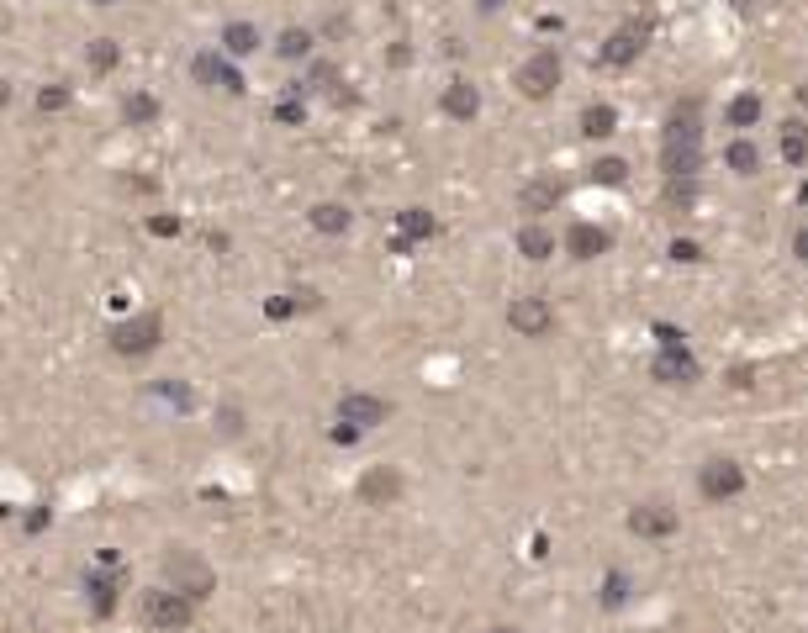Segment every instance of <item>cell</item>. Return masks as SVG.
<instances>
[{"label": "cell", "mask_w": 808, "mask_h": 633, "mask_svg": "<svg viewBox=\"0 0 808 633\" xmlns=\"http://www.w3.org/2000/svg\"><path fill=\"white\" fill-rule=\"evenodd\" d=\"M597 602H602V607H623V602H629V575H623V571L602 575V597H597Z\"/></svg>", "instance_id": "cell-32"}, {"label": "cell", "mask_w": 808, "mask_h": 633, "mask_svg": "<svg viewBox=\"0 0 808 633\" xmlns=\"http://www.w3.org/2000/svg\"><path fill=\"white\" fill-rule=\"evenodd\" d=\"M486 633H518V628H486Z\"/></svg>", "instance_id": "cell-44"}, {"label": "cell", "mask_w": 808, "mask_h": 633, "mask_svg": "<svg viewBox=\"0 0 808 633\" xmlns=\"http://www.w3.org/2000/svg\"><path fill=\"white\" fill-rule=\"evenodd\" d=\"M560 196H565V185H560L555 175H539V180H529L524 190H518V211H524L529 222H539L544 211L560 206Z\"/></svg>", "instance_id": "cell-13"}, {"label": "cell", "mask_w": 808, "mask_h": 633, "mask_svg": "<svg viewBox=\"0 0 808 633\" xmlns=\"http://www.w3.org/2000/svg\"><path fill=\"white\" fill-rule=\"evenodd\" d=\"M265 312H270V317H275V322H280V317H291V312H302V302H285V296H275V302L265 306Z\"/></svg>", "instance_id": "cell-37"}, {"label": "cell", "mask_w": 808, "mask_h": 633, "mask_svg": "<svg viewBox=\"0 0 808 633\" xmlns=\"http://www.w3.org/2000/svg\"><path fill=\"white\" fill-rule=\"evenodd\" d=\"M724 164H729L735 175H761V149H755L750 138H729V149H724Z\"/></svg>", "instance_id": "cell-23"}, {"label": "cell", "mask_w": 808, "mask_h": 633, "mask_svg": "<svg viewBox=\"0 0 808 633\" xmlns=\"http://www.w3.org/2000/svg\"><path fill=\"white\" fill-rule=\"evenodd\" d=\"M782 164L787 169H803L808 164V121H787L782 127Z\"/></svg>", "instance_id": "cell-22"}, {"label": "cell", "mask_w": 808, "mask_h": 633, "mask_svg": "<svg viewBox=\"0 0 808 633\" xmlns=\"http://www.w3.org/2000/svg\"><path fill=\"white\" fill-rule=\"evenodd\" d=\"M138 612H143V623H149L154 633H186L190 618H196V602L180 597L175 586H154V591H143Z\"/></svg>", "instance_id": "cell-2"}, {"label": "cell", "mask_w": 808, "mask_h": 633, "mask_svg": "<svg viewBox=\"0 0 808 633\" xmlns=\"http://www.w3.org/2000/svg\"><path fill=\"white\" fill-rule=\"evenodd\" d=\"M793 254L808 264V227H798V233H793Z\"/></svg>", "instance_id": "cell-39"}, {"label": "cell", "mask_w": 808, "mask_h": 633, "mask_svg": "<svg viewBox=\"0 0 808 633\" xmlns=\"http://www.w3.org/2000/svg\"><path fill=\"white\" fill-rule=\"evenodd\" d=\"M735 5H750V0H735Z\"/></svg>", "instance_id": "cell-45"}, {"label": "cell", "mask_w": 808, "mask_h": 633, "mask_svg": "<svg viewBox=\"0 0 808 633\" xmlns=\"http://www.w3.org/2000/svg\"><path fill=\"white\" fill-rule=\"evenodd\" d=\"M149 233L154 238H180V216H149Z\"/></svg>", "instance_id": "cell-36"}, {"label": "cell", "mask_w": 808, "mask_h": 633, "mask_svg": "<svg viewBox=\"0 0 808 633\" xmlns=\"http://www.w3.org/2000/svg\"><path fill=\"white\" fill-rule=\"evenodd\" d=\"M697 196H703L697 180H660V211H671V216H687L697 206Z\"/></svg>", "instance_id": "cell-19"}, {"label": "cell", "mask_w": 808, "mask_h": 633, "mask_svg": "<svg viewBox=\"0 0 808 633\" xmlns=\"http://www.w3.org/2000/svg\"><path fill=\"white\" fill-rule=\"evenodd\" d=\"M95 5H122V0H95Z\"/></svg>", "instance_id": "cell-43"}, {"label": "cell", "mask_w": 808, "mask_h": 633, "mask_svg": "<svg viewBox=\"0 0 808 633\" xmlns=\"http://www.w3.org/2000/svg\"><path fill=\"white\" fill-rule=\"evenodd\" d=\"M560 85V53L555 48H534L529 59L518 63V95L529 101H550Z\"/></svg>", "instance_id": "cell-7"}, {"label": "cell", "mask_w": 808, "mask_h": 633, "mask_svg": "<svg viewBox=\"0 0 808 633\" xmlns=\"http://www.w3.org/2000/svg\"><path fill=\"white\" fill-rule=\"evenodd\" d=\"M0 106H11V85L5 80H0Z\"/></svg>", "instance_id": "cell-41"}, {"label": "cell", "mask_w": 808, "mask_h": 633, "mask_svg": "<svg viewBox=\"0 0 808 633\" xmlns=\"http://www.w3.org/2000/svg\"><path fill=\"white\" fill-rule=\"evenodd\" d=\"M275 121H280V127H302V121H307V101H302V85H291V91L275 101Z\"/></svg>", "instance_id": "cell-28"}, {"label": "cell", "mask_w": 808, "mask_h": 633, "mask_svg": "<svg viewBox=\"0 0 808 633\" xmlns=\"http://www.w3.org/2000/svg\"><path fill=\"white\" fill-rule=\"evenodd\" d=\"M117 59H122V53H117V43H111V37H95L91 48H85V63H91L95 74H106V69H117Z\"/></svg>", "instance_id": "cell-30"}, {"label": "cell", "mask_w": 808, "mask_h": 633, "mask_svg": "<svg viewBox=\"0 0 808 633\" xmlns=\"http://www.w3.org/2000/svg\"><path fill=\"white\" fill-rule=\"evenodd\" d=\"M703 175V95H682L660 132V180Z\"/></svg>", "instance_id": "cell-1"}, {"label": "cell", "mask_w": 808, "mask_h": 633, "mask_svg": "<svg viewBox=\"0 0 808 633\" xmlns=\"http://www.w3.org/2000/svg\"><path fill=\"white\" fill-rule=\"evenodd\" d=\"M354 438H360V427H349V422H339V427H333V444H354Z\"/></svg>", "instance_id": "cell-40"}, {"label": "cell", "mask_w": 808, "mask_h": 633, "mask_svg": "<svg viewBox=\"0 0 808 633\" xmlns=\"http://www.w3.org/2000/svg\"><path fill=\"white\" fill-rule=\"evenodd\" d=\"M259 43H265V37H259L254 22H227L222 37H217V53L222 59H249V53H259Z\"/></svg>", "instance_id": "cell-17"}, {"label": "cell", "mask_w": 808, "mask_h": 633, "mask_svg": "<svg viewBox=\"0 0 808 633\" xmlns=\"http://www.w3.org/2000/svg\"><path fill=\"white\" fill-rule=\"evenodd\" d=\"M275 48H280V59H307L312 53V32L307 27H285Z\"/></svg>", "instance_id": "cell-29"}, {"label": "cell", "mask_w": 808, "mask_h": 633, "mask_svg": "<svg viewBox=\"0 0 808 633\" xmlns=\"http://www.w3.org/2000/svg\"><path fill=\"white\" fill-rule=\"evenodd\" d=\"M85 591H91V607H95V618H111V612H117V580H111V575L91 571V580H85Z\"/></svg>", "instance_id": "cell-25"}, {"label": "cell", "mask_w": 808, "mask_h": 633, "mask_svg": "<svg viewBox=\"0 0 808 633\" xmlns=\"http://www.w3.org/2000/svg\"><path fill=\"white\" fill-rule=\"evenodd\" d=\"M645 37H650V22H623V27L608 32V43H602L597 59L608 63V69H623V63H634L645 53Z\"/></svg>", "instance_id": "cell-11"}, {"label": "cell", "mask_w": 808, "mask_h": 633, "mask_svg": "<svg viewBox=\"0 0 808 633\" xmlns=\"http://www.w3.org/2000/svg\"><path fill=\"white\" fill-rule=\"evenodd\" d=\"M438 233V222H434V211H423V206H407V211H397V254H407L412 243H423V238H434Z\"/></svg>", "instance_id": "cell-15"}, {"label": "cell", "mask_w": 808, "mask_h": 633, "mask_svg": "<svg viewBox=\"0 0 808 633\" xmlns=\"http://www.w3.org/2000/svg\"><path fill=\"white\" fill-rule=\"evenodd\" d=\"M37 106H43V111H63V106H69V91H63V85H43V91H37Z\"/></svg>", "instance_id": "cell-34"}, {"label": "cell", "mask_w": 808, "mask_h": 633, "mask_svg": "<svg viewBox=\"0 0 808 633\" xmlns=\"http://www.w3.org/2000/svg\"><path fill=\"white\" fill-rule=\"evenodd\" d=\"M507 328L518 332V338H550L555 332V306L544 302V296H513Z\"/></svg>", "instance_id": "cell-8"}, {"label": "cell", "mask_w": 808, "mask_h": 633, "mask_svg": "<svg viewBox=\"0 0 808 633\" xmlns=\"http://www.w3.org/2000/svg\"><path fill=\"white\" fill-rule=\"evenodd\" d=\"M164 575H169V586H175L180 597H190V602H207V597L217 591L212 565H207L201 554H190V549H169V554H164Z\"/></svg>", "instance_id": "cell-3"}, {"label": "cell", "mask_w": 808, "mask_h": 633, "mask_svg": "<svg viewBox=\"0 0 808 633\" xmlns=\"http://www.w3.org/2000/svg\"><path fill=\"white\" fill-rule=\"evenodd\" d=\"M222 53L217 48H212V53H196V63H190V74H196V85H201V91H217L222 85Z\"/></svg>", "instance_id": "cell-27"}, {"label": "cell", "mask_w": 808, "mask_h": 633, "mask_svg": "<svg viewBox=\"0 0 808 633\" xmlns=\"http://www.w3.org/2000/svg\"><path fill=\"white\" fill-rule=\"evenodd\" d=\"M655 349H687V332L671 322H655Z\"/></svg>", "instance_id": "cell-33"}, {"label": "cell", "mask_w": 808, "mask_h": 633, "mask_svg": "<svg viewBox=\"0 0 808 633\" xmlns=\"http://www.w3.org/2000/svg\"><path fill=\"white\" fill-rule=\"evenodd\" d=\"M761 111H766V106H761V95H755V91H745V95H735V101H729L724 121H729L735 132H745V127H755V121H761Z\"/></svg>", "instance_id": "cell-24"}, {"label": "cell", "mask_w": 808, "mask_h": 633, "mask_svg": "<svg viewBox=\"0 0 808 633\" xmlns=\"http://www.w3.org/2000/svg\"><path fill=\"white\" fill-rule=\"evenodd\" d=\"M697 496L703 502H735V496H745V465L740 459H729V454H718V459H703V470H697Z\"/></svg>", "instance_id": "cell-4"}, {"label": "cell", "mask_w": 808, "mask_h": 633, "mask_svg": "<svg viewBox=\"0 0 808 633\" xmlns=\"http://www.w3.org/2000/svg\"><path fill=\"white\" fill-rule=\"evenodd\" d=\"M592 180H597V185H623V180H629V164H623L619 153H608V158H597V164H592Z\"/></svg>", "instance_id": "cell-31"}, {"label": "cell", "mask_w": 808, "mask_h": 633, "mask_svg": "<svg viewBox=\"0 0 808 633\" xmlns=\"http://www.w3.org/2000/svg\"><path fill=\"white\" fill-rule=\"evenodd\" d=\"M222 433H227V438H238V433H244V417H238V412H233V407H227V412H222Z\"/></svg>", "instance_id": "cell-38"}, {"label": "cell", "mask_w": 808, "mask_h": 633, "mask_svg": "<svg viewBox=\"0 0 808 633\" xmlns=\"http://www.w3.org/2000/svg\"><path fill=\"white\" fill-rule=\"evenodd\" d=\"M582 132L597 138V143H602V138H613V132H619V106H608V101L587 106V111H582Z\"/></svg>", "instance_id": "cell-21"}, {"label": "cell", "mask_w": 808, "mask_h": 633, "mask_svg": "<svg viewBox=\"0 0 808 633\" xmlns=\"http://www.w3.org/2000/svg\"><path fill=\"white\" fill-rule=\"evenodd\" d=\"M122 117L132 121V127H154V121H159V101L149 91H132L122 101Z\"/></svg>", "instance_id": "cell-26"}, {"label": "cell", "mask_w": 808, "mask_h": 633, "mask_svg": "<svg viewBox=\"0 0 808 633\" xmlns=\"http://www.w3.org/2000/svg\"><path fill=\"white\" fill-rule=\"evenodd\" d=\"M497 5H507V0H481V11H497Z\"/></svg>", "instance_id": "cell-42"}, {"label": "cell", "mask_w": 808, "mask_h": 633, "mask_svg": "<svg viewBox=\"0 0 808 633\" xmlns=\"http://www.w3.org/2000/svg\"><path fill=\"white\" fill-rule=\"evenodd\" d=\"M391 417V401L375 391H343L339 396V422H349V427H380V422Z\"/></svg>", "instance_id": "cell-10"}, {"label": "cell", "mask_w": 808, "mask_h": 633, "mask_svg": "<svg viewBox=\"0 0 808 633\" xmlns=\"http://www.w3.org/2000/svg\"><path fill=\"white\" fill-rule=\"evenodd\" d=\"M671 259H677V264H697V259H703V243L677 238V243H671Z\"/></svg>", "instance_id": "cell-35"}, {"label": "cell", "mask_w": 808, "mask_h": 633, "mask_svg": "<svg viewBox=\"0 0 808 633\" xmlns=\"http://www.w3.org/2000/svg\"><path fill=\"white\" fill-rule=\"evenodd\" d=\"M608 227H597V222H571L565 227V254L571 259H602L608 254Z\"/></svg>", "instance_id": "cell-14"}, {"label": "cell", "mask_w": 808, "mask_h": 633, "mask_svg": "<svg viewBox=\"0 0 808 633\" xmlns=\"http://www.w3.org/2000/svg\"><path fill=\"white\" fill-rule=\"evenodd\" d=\"M307 222L322 233V238H343V233L354 227V211L339 206V201H317V206L307 211Z\"/></svg>", "instance_id": "cell-18"}, {"label": "cell", "mask_w": 808, "mask_h": 633, "mask_svg": "<svg viewBox=\"0 0 808 633\" xmlns=\"http://www.w3.org/2000/svg\"><path fill=\"white\" fill-rule=\"evenodd\" d=\"M518 254L534 259V264H539V259H550V254H555V233H550V227H539V222H524V227H518Z\"/></svg>", "instance_id": "cell-20"}, {"label": "cell", "mask_w": 808, "mask_h": 633, "mask_svg": "<svg viewBox=\"0 0 808 633\" xmlns=\"http://www.w3.org/2000/svg\"><path fill=\"white\" fill-rule=\"evenodd\" d=\"M650 375L660 386H677V391H682V386H697V380H703V364H697L692 349H655Z\"/></svg>", "instance_id": "cell-9"}, {"label": "cell", "mask_w": 808, "mask_h": 633, "mask_svg": "<svg viewBox=\"0 0 808 633\" xmlns=\"http://www.w3.org/2000/svg\"><path fill=\"white\" fill-rule=\"evenodd\" d=\"M159 338H164V317L159 312H138L132 322H117L111 328V349L127 354V360H143V354H154Z\"/></svg>", "instance_id": "cell-6"}, {"label": "cell", "mask_w": 808, "mask_h": 633, "mask_svg": "<svg viewBox=\"0 0 808 633\" xmlns=\"http://www.w3.org/2000/svg\"><path fill=\"white\" fill-rule=\"evenodd\" d=\"M677 528H682V513H677L666 496H645V502L629 507V533H634V539L660 543V539H671Z\"/></svg>", "instance_id": "cell-5"}, {"label": "cell", "mask_w": 808, "mask_h": 633, "mask_svg": "<svg viewBox=\"0 0 808 633\" xmlns=\"http://www.w3.org/2000/svg\"><path fill=\"white\" fill-rule=\"evenodd\" d=\"M438 106H444V117L449 121H476V111H481V91H476L470 80H449L444 95H438Z\"/></svg>", "instance_id": "cell-16"}, {"label": "cell", "mask_w": 808, "mask_h": 633, "mask_svg": "<svg viewBox=\"0 0 808 633\" xmlns=\"http://www.w3.org/2000/svg\"><path fill=\"white\" fill-rule=\"evenodd\" d=\"M402 491H407V481H402L397 465H370V470L360 475V502H365V507H391Z\"/></svg>", "instance_id": "cell-12"}]
</instances>
